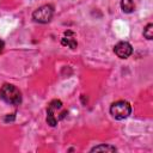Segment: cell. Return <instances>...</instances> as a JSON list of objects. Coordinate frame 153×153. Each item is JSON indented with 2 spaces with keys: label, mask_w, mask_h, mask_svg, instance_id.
I'll list each match as a JSON object with an SVG mask.
<instances>
[{
  "label": "cell",
  "mask_w": 153,
  "mask_h": 153,
  "mask_svg": "<svg viewBox=\"0 0 153 153\" xmlns=\"http://www.w3.org/2000/svg\"><path fill=\"white\" fill-rule=\"evenodd\" d=\"M67 115V110L63 109V104L59 99H54L47 108V122L49 126L55 127Z\"/></svg>",
  "instance_id": "6da1fadb"
},
{
  "label": "cell",
  "mask_w": 153,
  "mask_h": 153,
  "mask_svg": "<svg viewBox=\"0 0 153 153\" xmlns=\"http://www.w3.org/2000/svg\"><path fill=\"white\" fill-rule=\"evenodd\" d=\"M0 98L12 105H19L22 103V93L20 91L11 84H5L0 88Z\"/></svg>",
  "instance_id": "7a4b0ae2"
},
{
  "label": "cell",
  "mask_w": 153,
  "mask_h": 153,
  "mask_svg": "<svg viewBox=\"0 0 153 153\" xmlns=\"http://www.w3.org/2000/svg\"><path fill=\"white\" fill-rule=\"evenodd\" d=\"M130 112H131V106L126 100L115 102L110 106V114L116 120H124L130 115Z\"/></svg>",
  "instance_id": "3957f363"
},
{
  "label": "cell",
  "mask_w": 153,
  "mask_h": 153,
  "mask_svg": "<svg viewBox=\"0 0 153 153\" xmlns=\"http://www.w3.org/2000/svg\"><path fill=\"white\" fill-rule=\"evenodd\" d=\"M53 14H54V10H53V6L50 5H44L39 8H37L33 13H32V18L35 22L37 23H42V24H45L48 22H50V19L53 18Z\"/></svg>",
  "instance_id": "277c9868"
},
{
  "label": "cell",
  "mask_w": 153,
  "mask_h": 153,
  "mask_svg": "<svg viewBox=\"0 0 153 153\" xmlns=\"http://www.w3.org/2000/svg\"><path fill=\"white\" fill-rule=\"evenodd\" d=\"M114 50H115V54L120 57V59H127V57H129L130 55H131V53H133V48H131V45L128 43V42H118L116 45H115V48H114Z\"/></svg>",
  "instance_id": "5b68a950"
},
{
  "label": "cell",
  "mask_w": 153,
  "mask_h": 153,
  "mask_svg": "<svg viewBox=\"0 0 153 153\" xmlns=\"http://www.w3.org/2000/svg\"><path fill=\"white\" fill-rule=\"evenodd\" d=\"M61 43L63 45L69 47L71 49H75L76 45H78V42H76V38H75V33L73 31H71V30H67L65 32V36L61 39Z\"/></svg>",
  "instance_id": "8992f818"
},
{
  "label": "cell",
  "mask_w": 153,
  "mask_h": 153,
  "mask_svg": "<svg viewBox=\"0 0 153 153\" xmlns=\"http://www.w3.org/2000/svg\"><path fill=\"white\" fill-rule=\"evenodd\" d=\"M134 2L133 0H121V8L124 13H131L134 11Z\"/></svg>",
  "instance_id": "52a82bcc"
},
{
  "label": "cell",
  "mask_w": 153,
  "mask_h": 153,
  "mask_svg": "<svg viewBox=\"0 0 153 153\" xmlns=\"http://www.w3.org/2000/svg\"><path fill=\"white\" fill-rule=\"evenodd\" d=\"M116 148L110 145H99L91 149V152H115Z\"/></svg>",
  "instance_id": "ba28073f"
},
{
  "label": "cell",
  "mask_w": 153,
  "mask_h": 153,
  "mask_svg": "<svg viewBox=\"0 0 153 153\" xmlns=\"http://www.w3.org/2000/svg\"><path fill=\"white\" fill-rule=\"evenodd\" d=\"M143 36L147 38V39H152L153 38V25L152 24H148L145 30H143Z\"/></svg>",
  "instance_id": "9c48e42d"
},
{
  "label": "cell",
  "mask_w": 153,
  "mask_h": 153,
  "mask_svg": "<svg viewBox=\"0 0 153 153\" xmlns=\"http://www.w3.org/2000/svg\"><path fill=\"white\" fill-rule=\"evenodd\" d=\"M13 120H14V115H13V114H12V116H11V117H10V116H7V117L5 118V121H13Z\"/></svg>",
  "instance_id": "30bf717a"
},
{
  "label": "cell",
  "mask_w": 153,
  "mask_h": 153,
  "mask_svg": "<svg viewBox=\"0 0 153 153\" xmlns=\"http://www.w3.org/2000/svg\"><path fill=\"white\" fill-rule=\"evenodd\" d=\"M4 45H5V44H4V42H2L1 39H0V53H1L2 50H4Z\"/></svg>",
  "instance_id": "8fae6325"
}]
</instances>
